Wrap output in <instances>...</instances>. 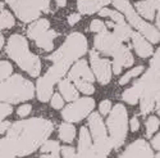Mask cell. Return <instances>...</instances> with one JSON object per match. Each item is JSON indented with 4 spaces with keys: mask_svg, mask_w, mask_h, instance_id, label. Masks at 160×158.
Here are the masks:
<instances>
[{
    "mask_svg": "<svg viewBox=\"0 0 160 158\" xmlns=\"http://www.w3.org/2000/svg\"><path fill=\"white\" fill-rule=\"evenodd\" d=\"M54 125L46 118H30L12 124L0 139V158H17L33 153L51 135Z\"/></svg>",
    "mask_w": 160,
    "mask_h": 158,
    "instance_id": "1",
    "label": "cell"
},
{
    "mask_svg": "<svg viewBox=\"0 0 160 158\" xmlns=\"http://www.w3.org/2000/svg\"><path fill=\"white\" fill-rule=\"evenodd\" d=\"M86 51L87 40L82 34L73 32L65 39L62 46L48 58L52 62V66L37 81L36 93L40 102L46 103L50 100L52 95V86L62 80V77L68 72L72 63L81 58Z\"/></svg>",
    "mask_w": 160,
    "mask_h": 158,
    "instance_id": "2",
    "label": "cell"
},
{
    "mask_svg": "<svg viewBox=\"0 0 160 158\" xmlns=\"http://www.w3.org/2000/svg\"><path fill=\"white\" fill-rule=\"evenodd\" d=\"M7 54L14 61L19 68L27 72L31 77H37L41 72V62L38 57L30 51L27 40L18 34L12 35L7 43Z\"/></svg>",
    "mask_w": 160,
    "mask_h": 158,
    "instance_id": "3",
    "label": "cell"
},
{
    "mask_svg": "<svg viewBox=\"0 0 160 158\" xmlns=\"http://www.w3.org/2000/svg\"><path fill=\"white\" fill-rule=\"evenodd\" d=\"M159 62L160 51L158 49L150 62V68L140 78L142 85V91L140 97L142 116L152 112L154 108H156L159 112Z\"/></svg>",
    "mask_w": 160,
    "mask_h": 158,
    "instance_id": "4",
    "label": "cell"
},
{
    "mask_svg": "<svg viewBox=\"0 0 160 158\" xmlns=\"http://www.w3.org/2000/svg\"><path fill=\"white\" fill-rule=\"evenodd\" d=\"M113 149L110 139H105L102 141L92 143L90 131L86 126L81 127L79 130V140H78V149L72 147H63L62 154L63 158H106Z\"/></svg>",
    "mask_w": 160,
    "mask_h": 158,
    "instance_id": "5",
    "label": "cell"
},
{
    "mask_svg": "<svg viewBox=\"0 0 160 158\" xmlns=\"http://www.w3.org/2000/svg\"><path fill=\"white\" fill-rule=\"evenodd\" d=\"M35 95L33 84L21 75H10L0 82V100L4 103H19L30 100Z\"/></svg>",
    "mask_w": 160,
    "mask_h": 158,
    "instance_id": "6",
    "label": "cell"
},
{
    "mask_svg": "<svg viewBox=\"0 0 160 158\" xmlns=\"http://www.w3.org/2000/svg\"><path fill=\"white\" fill-rule=\"evenodd\" d=\"M127 121L128 114L123 104H115L114 108L110 109L106 125L109 130V139L114 149H119L126 140L127 136Z\"/></svg>",
    "mask_w": 160,
    "mask_h": 158,
    "instance_id": "7",
    "label": "cell"
},
{
    "mask_svg": "<svg viewBox=\"0 0 160 158\" xmlns=\"http://www.w3.org/2000/svg\"><path fill=\"white\" fill-rule=\"evenodd\" d=\"M7 3L17 18L27 23L38 19L41 13H49L51 0H7Z\"/></svg>",
    "mask_w": 160,
    "mask_h": 158,
    "instance_id": "8",
    "label": "cell"
},
{
    "mask_svg": "<svg viewBox=\"0 0 160 158\" xmlns=\"http://www.w3.org/2000/svg\"><path fill=\"white\" fill-rule=\"evenodd\" d=\"M112 2H113L115 8H118L121 12L124 13V16L128 19V22L137 30L138 34H142L143 37H146L148 40H150L154 44L159 43V40H160L159 30L155 29L154 26H151L146 21H143L135 12V9L132 8V5L128 0H112Z\"/></svg>",
    "mask_w": 160,
    "mask_h": 158,
    "instance_id": "9",
    "label": "cell"
},
{
    "mask_svg": "<svg viewBox=\"0 0 160 158\" xmlns=\"http://www.w3.org/2000/svg\"><path fill=\"white\" fill-rule=\"evenodd\" d=\"M95 107V100L92 98H81L74 103L67 105L62 111V117L68 122H79L91 113Z\"/></svg>",
    "mask_w": 160,
    "mask_h": 158,
    "instance_id": "10",
    "label": "cell"
},
{
    "mask_svg": "<svg viewBox=\"0 0 160 158\" xmlns=\"http://www.w3.org/2000/svg\"><path fill=\"white\" fill-rule=\"evenodd\" d=\"M90 62L98 81L101 85L109 84L112 80V63L108 59L100 58L99 53L96 50L90 51Z\"/></svg>",
    "mask_w": 160,
    "mask_h": 158,
    "instance_id": "11",
    "label": "cell"
},
{
    "mask_svg": "<svg viewBox=\"0 0 160 158\" xmlns=\"http://www.w3.org/2000/svg\"><path fill=\"white\" fill-rule=\"evenodd\" d=\"M94 45H95V49H98L99 51L104 53L105 55L113 57V54L123 45V43L119 41L112 32H109L108 30H105V31L99 32L95 36Z\"/></svg>",
    "mask_w": 160,
    "mask_h": 158,
    "instance_id": "12",
    "label": "cell"
},
{
    "mask_svg": "<svg viewBox=\"0 0 160 158\" xmlns=\"http://www.w3.org/2000/svg\"><path fill=\"white\" fill-rule=\"evenodd\" d=\"M119 158H154V153L148 141L138 139L129 144Z\"/></svg>",
    "mask_w": 160,
    "mask_h": 158,
    "instance_id": "13",
    "label": "cell"
},
{
    "mask_svg": "<svg viewBox=\"0 0 160 158\" xmlns=\"http://www.w3.org/2000/svg\"><path fill=\"white\" fill-rule=\"evenodd\" d=\"M68 80L73 82L78 81H87V82H94V75L91 70L88 68V64L85 59H79L76 62V64L72 67V70L68 73Z\"/></svg>",
    "mask_w": 160,
    "mask_h": 158,
    "instance_id": "14",
    "label": "cell"
},
{
    "mask_svg": "<svg viewBox=\"0 0 160 158\" xmlns=\"http://www.w3.org/2000/svg\"><path fill=\"white\" fill-rule=\"evenodd\" d=\"M113 59H114L113 61V72L115 75L121 73L124 67H131V66L133 64V62H135L129 49L124 44L114 53Z\"/></svg>",
    "mask_w": 160,
    "mask_h": 158,
    "instance_id": "15",
    "label": "cell"
},
{
    "mask_svg": "<svg viewBox=\"0 0 160 158\" xmlns=\"http://www.w3.org/2000/svg\"><path fill=\"white\" fill-rule=\"evenodd\" d=\"M88 126H90V135L92 139V143H98V141H102L105 139H108L109 136L106 135V129L105 125L101 120L100 114L98 113H92L88 117Z\"/></svg>",
    "mask_w": 160,
    "mask_h": 158,
    "instance_id": "16",
    "label": "cell"
},
{
    "mask_svg": "<svg viewBox=\"0 0 160 158\" xmlns=\"http://www.w3.org/2000/svg\"><path fill=\"white\" fill-rule=\"evenodd\" d=\"M131 39H132V45H133V48H135L138 57L148 58L152 54V46L148 43V40H145V37L141 34L132 32Z\"/></svg>",
    "mask_w": 160,
    "mask_h": 158,
    "instance_id": "17",
    "label": "cell"
},
{
    "mask_svg": "<svg viewBox=\"0 0 160 158\" xmlns=\"http://www.w3.org/2000/svg\"><path fill=\"white\" fill-rule=\"evenodd\" d=\"M112 0H77V8L82 14H94Z\"/></svg>",
    "mask_w": 160,
    "mask_h": 158,
    "instance_id": "18",
    "label": "cell"
},
{
    "mask_svg": "<svg viewBox=\"0 0 160 158\" xmlns=\"http://www.w3.org/2000/svg\"><path fill=\"white\" fill-rule=\"evenodd\" d=\"M58 36V32L54 31V30H48L45 32H42L40 36H37L35 39V43L36 45L40 48V49H42L45 51H51L52 49H54V39Z\"/></svg>",
    "mask_w": 160,
    "mask_h": 158,
    "instance_id": "19",
    "label": "cell"
},
{
    "mask_svg": "<svg viewBox=\"0 0 160 158\" xmlns=\"http://www.w3.org/2000/svg\"><path fill=\"white\" fill-rule=\"evenodd\" d=\"M50 29V22L45 18H41V19H36L33 21L27 29V36L30 39H32V40H35V39L37 36H40L42 32L48 31Z\"/></svg>",
    "mask_w": 160,
    "mask_h": 158,
    "instance_id": "20",
    "label": "cell"
},
{
    "mask_svg": "<svg viewBox=\"0 0 160 158\" xmlns=\"http://www.w3.org/2000/svg\"><path fill=\"white\" fill-rule=\"evenodd\" d=\"M141 91H142V85H141V81L137 80L129 89H127L124 93L122 94V99L124 102H127L128 104H132L133 105V104H136L140 100Z\"/></svg>",
    "mask_w": 160,
    "mask_h": 158,
    "instance_id": "21",
    "label": "cell"
},
{
    "mask_svg": "<svg viewBox=\"0 0 160 158\" xmlns=\"http://www.w3.org/2000/svg\"><path fill=\"white\" fill-rule=\"evenodd\" d=\"M59 90L60 94L63 95V98L68 102L72 100H77L78 99V91L76 90V86L72 85V82L68 78H64V80L59 81Z\"/></svg>",
    "mask_w": 160,
    "mask_h": 158,
    "instance_id": "22",
    "label": "cell"
},
{
    "mask_svg": "<svg viewBox=\"0 0 160 158\" xmlns=\"http://www.w3.org/2000/svg\"><path fill=\"white\" fill-rule=\"evenodd\" d=\"M132 32H133L132 29L129 27L127 23H121V24L114 23V26H113V32H112V34L118 39L119 41L124 43V41H127V40H129V39H131Z\"/></svg>",
    "mask_w": 160,
    "mask_h": 158,
    "instance_id": "23",
    "label": "cell"
},
{
    "mask_svg": "<svg viewBox=\"0 0 160 158\" xmlns=\"http://www.w3.org/2000/svg\"><path fill=\"white\" fill-rule=\"evenodd\" d=\"M76 138V127L68 122H64L59 126V139L64 143H72Z\"/></svg>",
    "mask_w": 160,
    "mask_h": 158,
    "instance_id": "24",
    "label": "cell"
},
{
    "mask_svg": "<svg viewBox=\"0 0 160 158\" xmlns=\"http://www.w3.org/2000/svg\"><path fill=\"white\" fill-rule=\"evenodd\" d=\"M14 23H16V21H14L13 14L4 8V3L0 2V30L10 29L14 26Z\"/></svg>",
    "mask_w": 160,
    "mask_h": 158,
    "instance_id": "25",
    "label": "cell"
},
{
    "mask_svg": "<svg viewBox=\"0 0 160 158\" xmlns=\"http://www.w3.org/2000/svg\"><path fill=\"white\" fill-rule=\"evenodd\" d=\"M135 7L140 12V14L148 21H151L155 18V9L148 2H138V3H136Z\"/></svg>",
    "mask_w": 160,
    "mask_h": 158,
    "instance_id": "26",
    "label": "cell"
},
{
    "mask_svg": "<svg viewBox=\"0 0 160 158\" xmlns=\"http://www.w3.org/2000/svg\"><path fill=\"white\" fill-rule=\"evenodd\" d=\"M99 14H100L101 17H109V18H110L114 23H117V24L126 23L124 17L121 14V13H118V12H115V10H110V9H108V8L100 9V10H99Z\"/></svg>",
    "mask_w": 160,
    "mask_h": 158,
    "instance_id": "27",
    "label": "cell"
},
{
    "mask_svg": "<svg viewBox=\"0 0 160 158\" xmlns=\"http://www.w3.org/2000/svg\"><path fill=\"white\" fill-rule=\"evenodd\" d=\"M41 150L42 153H59L60 152V145L59 143L55 140H49V141H44L41 144Z\"/></svg>",
    "mask_w": 160,
    "mask_h": 158,
    "instance_id": "28",
    "label": "cell"
},
{
    "mask_svg": "<svg viewBox=\"0 0 160 158\" xmlns=\"http://www.w3.org/2000/svg\"><path fill=\"white\" fill-rule=\"evenodd\" d=\"M142 71H143V67H142V66H138V67L133 68V70H129V71L121 78V80H119V84H121V85H126L128 81L132 80V78H135V77H137L138 75H141Z\"/></svg>",
    "mask_w": 160,
    "mask_h": 158,
    "instance_id": "29",
    "label": "cell"
},
{
    "mask_svg": "<svg viewBox=\"0 0 160 158\" xmlns=\"http://www.w3.org/2000/svg\"><path fill=\"white\" fill-rule=\"evenodd\" d=\"M159 127V120H158V117L155 116H151L148 118V121H146V136L150 138L155 131L158 130Z\"/></svg>",
    "mask_w": 160,
    "mask_h": 158,
    "instance_id": "30",
    "label": "cell"
},
{
    "mask_svg": "<svg viewBox=\"0 0 160 158\" xmlns=\"http://www.w3.org/2000/svg\"><path fill=\"white\" fill-rule=\"evenodd\" d=\"M13 72L12 64L7 61H0V82L4 81L7 77H9Z\"/></svg>",
    "mask_w": 160,
    "mask_h": 158,
    "instance_id": "31",
    "label": "cell"
},
{
    "mask_svg": "<svg viewBox=\"0 0 160 158\" xmlns=\"http://www.w3.org/2000/svg\"><path fill=\"white\" fill-rule=\"evenodd\" d=\"M74 85L83 94H88L90 95V94H94V91H95L94 85H92L91 82H87V81H78V82H74Z\"/></svg>",
    "mask_w": 160,
    "mask_h": 158,
    "instance_id": "32",
    "label": "cell"
},
{
    "mask_svg": "<svg viewBox=\"0 0 160 158\" xmlns=\"http://www.w3.org/2000/svg\"><path fill=\"white\" fill-rule=\"evenodd\" d=\"M90 30L92 31V32H101V31H105L106 30V26H105V23L102 22V21H100V19H94L91 22V24H90Z\"/></svg>",
    "mask_w": 160,
    "mask_h": 158,
    "instance_id": "33",
    "label": "cell"
},
{
    "mask_svg": "<svg viewBox=\"0 0 160 158\" xmlns=\"http://www.w3.org/2000/svg\"><path fill=\"white\" fill-rule=\"evenodd\" d=\"M13 112L12 105L8 103H0V122Z\"/></svg>",
    "mask_w": 160,
    "mask_h": 158,
    "instance_id": "34",
    "label": "cell"
},
{
    "mask_svg": "<svg viewBox=\"0 0 160 158\" xmlns=\"http://www.w3.org/2000/svg\"><path fill=\"white\" fill-rule=\"evenodd\" d=\"M63 105H64V100L59 94L55 93V94L51 95V107L52 108L60 109V108H63Z\"/></svg>",
    "mask_w": 160,
    "mask_h": 158,
    "instance_id": "35",
    "label": "cell"
},
{
    "mask_svg": "<svg viewBox=\"0 0 160 158\" xmlns=\"http://www.w3.org/2000/svg\"><path fill=\"white\" fill-rule=\"evenodd\" d=\"M99 109H100V113H101L102 116H106V114L110 112V109H112V103H110V100H102V102L100 103V105H99Z\"/></svg>",
    "mask_w": 160,
    "mask_h": 158,
    "instance_id": "36",
    "label": "cell"
},
{
    "mask_svg": "<svg viewBox=\"0 0 160 158\" xmlns=\"http://www.w3.org/2000/svg\"><path fill=\"white\" fill-rule=\"evenodd\" d=\"M32 111V107H31V104H23L21 105V107L17 109V114L19 117H26V116H28Z\"/></svg>",
    "mask_w": 160,
    "mask_h": 158,
    "instance_id": "37",
    "label": "cell"
},
{
    "mask_svg": "<svg viewBox=\"0 0 160 158\" xmlns=\"http://www.w3.org/2000/svg\"><path fill=\"white\" fill-rule=\"evenodd\" d=\"M81 19V14H78V13H72V14L68 17V23L71 26H74L77 22H79Z\"/></svg>",
    "mask_w": 160,
    "mask_h": 158,
    "instance_id": "38",
    "label": "cell"
},
{
    "mask_svg": "<svg viewBox=\"0 0 160 158\" xmlns=\"http://www.w3.org/2000/svg\"><path fill=\"white\" fill-rule=\"evenodd\" d=\"M129 127H131V131H133V133H135V131H137V130L140 129V121H138V118H137L136 116L131 120Z\"/></svg>",
    "mask_w": 160,
    "mask_h": 158,
    "instance_id": "39",
    "label": "cell"
},
{
    "mask_svg": "<svg viewBox=\"0 0 160 158\" xmlns=\"http://www.w3.org/2000/svg\"><path fill=\"white\" fill-rule=\"evenodd\" d=\"M151 144H152V147H154L155 150H159V148H160V135H159V134L152 138Z\"/></svg>",
    "mask_w": 160,
    "mask_h": 158,
    "instance_id": "40",
    "label": "cell"
},
{
    "mask_svg": "<svg viewBox=\"0 0 160 158\" xmlns=\"http://www.w3.org/2000/svg\"><path fill=\"white\" fill-rule=\"evenodd\" d=\"M12 124L9 122V121H4V122H0V134H4L5 131L9 129V126H10Z\"/></svg>",
    "mask_w": 160,
    "mask_h": 158,
    "instance_id": "41",
    "label": "cell"
},
{
    "mask_svg": "<svg viewBox=\"0 0 160 158\" xmlns=\"http://www.w3.org/2000/svg\"><path fill=\"white\" fill-rule=\"evenodd\" d=\"M148 3H149V4H150V5H151V7L155 9V10H156V9L159 10V4H160V0H148Z\"/></svg>",
    "mask_w": 160,
    "mask_h": 158,
    "instance_id": "42",
    "label": "cell"
},
{
    "mask_svg": "<svg viewBox=\"0 0 160 158\" xmlns=\"http://www.w3.org/2000/svg\"><path fill=\"white\" fill-rule=\"evenodd\" d=\"M40 158H60L59 153H44V155H41Z\"/></svg>",
    "mask_w": 160,
    "mask_h": 158,
    "instance_id": "43",
    "label": "cell"
},
{
    "mask_svg": "<svg viewBox=\"0 0 160 158\" xmlns=\"http://www.w3.org/2000/svg\"><path fill=\"white\" fill-rule=\"evenodd\" d=\"M55 2H57V5L60 7V8H63V7L67 5V0H55Z\"/></svg>",
    "mask_w": 160,
    "mask_h": 158,
    "instance_id": "44",
    "label": "cell"
},
{
    "mask_svg": "<svg viewBox=\"0 0 160 158\" xmlns=\"http://www.w3.org/2000/svg\"><path fill=\"white\" fill-rule=\"evenodd\" d=\"M3 45H4V37H3V35H2V34H0V50H2Z\"/></svg>",
    "mask_w": 160,
    "mask_h": 158,
    "instance_id": "45",
    "label": "cell"
},
{
    "mask_svg": "<svg viewBox=\"0 0 160 158\" xmlns=\"http://www.w3.org/2000/svg\"><path fill=\"white\" fill-rule=\"evenodd\" d=\"M154 158H159V153H158V154H156V155H155Z\"/></svg>",
    "mask_w": 160,
    "mask_h": 158,
    "instance_id": "46",
    "label": "cell"
}]
</instances>
